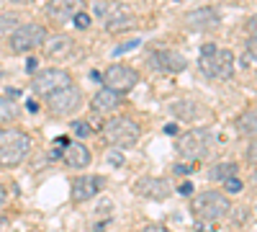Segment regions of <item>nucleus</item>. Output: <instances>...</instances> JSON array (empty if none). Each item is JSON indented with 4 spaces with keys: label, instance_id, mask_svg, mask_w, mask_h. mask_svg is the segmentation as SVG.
Instances as JSON below:
<instances>
[{
    "label": "nucleus",
    "instance_id": "obj_1",
    "mask_svg": "<svg viewBox=\"0 0 257 232\" xmlns=\"http://www.w3.org/2000/svg\"><path fill=\"white\" fill-rule=\"evenodd\" d=\"M100 137L105 144L118 147V150H128V147H134L139 142L142 126L132 116H113L100 126Z\"/></svg>",
    "mask_w": 257,
    "mask_h": 232
},
{
    "label": "nucleus",
    "instance_id": "obj_2",
    "mask_svg": "<svg viewBox=\"0 0 257 232\" xmlns=\"http://www.w3.org/2000/svg\"><path fill=\"white\" fill-rule=\"evenodd\" d=\"M198 67L206 78L229 80L234 75V54H231V49H221L216 44H203L201 57H198Z\"/></svg>",
    "mask_w": 257,
    "mask_h": 232
},
{
    "label": "nucleus",
    "instance_id": "obj_3",
    "mask_svg": "<svg viewBox=\"0 0 257 232\" xmlns=\"http://www.w3.org/2000/svg\"><path fill=\"white\" fill-rule=\"evenodd\" d=\"M31 152V137L21 129H3L0 126V165L16 168Z\"/></svg>",
    "mask_w": 257,
    "mask_h": 232
},
{
    "label": "nucleus",
    "instance_id": "obj_4",
    "mask_svg": "<svg viewBox=\"0 0 257 232\" xmlns=\"http://www.w3.org/2000/svg\"><path fill=\"white\" fill-rule=\"evenodd\" d=\"M190 209H193V214H196L198 222H213L216 224L219 219H224L231 212V204L221 191H203V194L193 196Z\"/></svg>",
    "mask_w": 257,
    "mask_h": 232
},
{
    "label": "nucleus",
    "instance_id": "obj_5",
    "mask_svg": "<svg viewBox=\"0 0 257 232\" xmlns=\"http://www.w3.org/2000/svg\"><path fill=\"white\" fill-rule=\"evenodd\" d=\"M211 147H213V134L208 129H190L175 139L178 155L185 158L188 163H198L206 155H211Z\"/></svg>",
    "mask_w": 257,
    "mask_h": 232
},
{
    "label": "nucleus",
    "instance_id": "obj_6",
    "mask_svg": "<svg viewBox=\"0 0 257 232\" xmlns=\"http://www.w3.org/2000/svg\"><path fill=\"white\" fill-rule=\"evenodd\" d=\"M11 49L16 54H24V52H31L36 47H41L47 41V31L44 26H39V24H21L13 34H11Z\"/></svg>",
    "mask_w": 257,
    "mask_h": 232
},
{
    "label": "nucleus",
    "instance_id": "obj_7",
    "mask_svg": "<svg viewBox=\"0 0 257 232\" xmlns=\"http://www.w3.org/2000/svg\"><path fill=\"white\" fill-rule=\"evenodd\" d=\"M80 101H82L80 88L75 86V83H70V86H64V88L47 96V106H49V111L54 116H70L80 109Z\"/></svg>",
    "mask_w": 257,
    "mask_h": 232
},
{
    "label": "nucleus",
    "instance_id": "obj_8",
    "mask_svg": "<svg viewBox=\"0 0 257 232\" xmlns=\"http://www.w3.org/2000/svg\"><path fill=\"white\" fill-rule=\"evenodd\" d=\"M72 83V75H70V70H62V67H49V70H41V72H36L34 75V80H31V91L36 93V96H49V93H54V91H59V88H64V86H70Z\"/></svg>",
    "mask_w": 257,
    "mask_h": 232
},
{
    "label": "nucleus",
    "instance_id": "obj_9",
    "mask_svg": "<svg viewBox=\"0 0 257 232\" xmlns=\"http://www.w3.org/2000/svg\"><path fill=\"white\" fill-rule=\"evenodd\" d=\"M137 83H139V72L134 67H128V65H111V67H105V72H103V86L121 93V96H126L128 91H134Z\"/></svg>",
    "mask_w": 257,
    "mask_h": 232
},
{
    "label": "nucleus",
    "instance_id": "obj_10",
    "mask_svg": "<svg viewBox=\"0 0 257 232\" xmlns=\"http://www.w3.org/2000/svg\"><path fill=\"white\" fill-rule=\"evenodd\" d=\"M134 191L137 196L142 199H152V201H165L167 196H173V186L165 178H155V176H147V178H139L134 183Z\"/></svg>",
    "mask_w": 257,
    "mask_h": 232
},
{
    "label": "nucleus",
    "instance_id": "obj_11",
    "mask_svg": "<svg viewBox=\"0 0 257 232\" xmlns=\"http://www.w3.org/2000/svg\"><path fill=\"white\" fill-rule=\"evenodd\" d=\"M103 188V178L100 176H77L72 178V186H70V199L75 204H85L100 194Z\"/></svg>",
    "mask_w": 257,
    "mask_h": 232
},
{
    "label": "nucleus",
    "instance_id": "obj_12",
    "mask_svg": "<svg viewBox=\"0 0 257 232\" xmlns=\"http://www.w3.org/2000/svg\"><path fill=\"white\" fill-rule=\"evenodd\" d=\"M219 24H221V18L213 8H196V11L185 13V26L190 31H213V29H219Z\"/></svg>",
    "mask_w": 257,
    "mask_h": 232
},
{
    "label": "nucleus",
    "instance_id": "obj_13",
    "mask_svg": "<svg viewBox=\"0 0 257 232\" xmlns=\"http://www.w3.org/2000/svg\"><path fill=\"white\" fill-rule=\"evenodd\" d=\"M149 62L155 65V70H160V72H173V75H175V72H183V70L188 67L185 57H183L180 52H175V49H157Z\"/></svg>",
    "mask_w": 257,
    "mask_h": 232
},
{
    "label": "nucleus",
    "instance_id": "obj_14",
    "mask_svg": "<svg viewBox=\"0 0 257 232\" xmlns=\"http://www.w3.org/2000/svg\"><path fill=\"white\" fill-rule=\"evenodd\" d=\"M80 11H85V0H49L47 3V16L52 21H72Z\"/></svg>",
    "mask_w": 257,
    "mask_h": 232
},
{
    "label": "nucleus",
    "instance_id": "obj_15",
    "mask_svg": "<svg viewBox=\"0 0 257 232\" xmlns=\"http://www.w3.org/2000/svg\"><path fill=\"white\" fill-rule=\"evenodd\" d=\"M62 160H64V165H67V168L82 171V168H88L93 163V152L82 142H70L67 147H64V152H62Z\"/></svg>",
    "mask_w": 257,
    "mask_h": 232
},
{
    "label": "nucleus",
    "instance_id": "obj_16",
    "mask_svg": "<svg viewBox=\"0 0 257 232\" xmlns=\"http://www.w3.org/2000/svg\"><path fill=\"white\" fill-rule=\"evenodd\" d=\"M121 93H116V91H111V88H100V91H95V96L90 98V109L95 111V114H108V111H116L118 106H121Z\"/></svg>",
    "mask_w": 257,
    "mask_h": 232
},
{
    "label": "nucleus",
    "instance_id": "obj_17",
    "mask_svg": "<svg viewBox=\"0 0 257 232\" xmlns=\"http://www.w3.org/2000/svg\"><path fill=\"white\" fill-rule=\"evenodd\" d=\"M44 49H47V57L52 59H64V57H70L72 49H75V41L70 36H64V34H57V36H47L44 41Z\"/></svg>",
    "mask_w": 257,
    "mask_h": 232
},
{
    "label": "nucleus",
    "instance_id": "obj_18",
    "mask_svg": "<svg viewBox=\"0 0 257 232\" xmlns=\"http://www.w3.org/2000/svg\"><path fill=\"white\" fill-rule=\"evenodd\" d=\"M201 106L198 103H193V101H175V103H170V114H173L175 119H185V121H193V119H198L201 116Z\"/></svg>",
    "mask_w": 257,
    "mask_h": 232
},
{
    "label": "nucleus",
    "instance_id": "obj_19",
    "mask_svg": "<svg viewBox=\"0 0 257 232\" xmlns=\"http://www.w3.org/2000/svg\"><path fill=\"white\" fill-rule=\"evenodd\" d=\"M237 132L242 137H257V109H249L237 116Z\"/></svg>",
    "mask_w": 257,
    "mask_h": 232
},
{
    "label": "nucleus",
    "instance_id": "obj_20",
    "mask_svg": "<svg viewBox=\"0 0 257 232\" xmlns=\"http://www.w3.org/2000/svg\"><path fill=\"white\" fill-rule=\"evenodd\" d=\"M134 24V16L128 13L126 8H121L118 13H113L108 21H105V26H108V34H118V31H126L128 26Z\"/></svg>",
    "mask_w": 257,
    "mask_h": 232
},
{
    "label": "nucleus",
    "instance_id": "obj_21",
    "mask_svg": "<svg viewBox=\"0 0 257 232\" xmlns=\"http://www.w3.org/2000/svg\"><path fill=\"white\" fill-rule=\"evenodd\" d=\"M18 114H21V106H18V103H16L11 96H0V126L16 121Z\"/></svg>",
    "mask_w": 257,
    "mask_h": 232
},
{
    "label": "nucleus",
    "instance_id": "obj_22",
    "mask_svg": "<svg viewBox=\"0 0 257 232\" xmlns=\"http://www.w3.org/2000/svg\"><path fill=\"white\" fill-rule=\"evenodd\" d=\"M237 171H239V165H237V163H219V165H213L211 171H208V178H211V181H216V183H224L226 178L237 176Z\"/></svg>",
    "mask_w": 257,
    "mask_h": 232
},
{
    "label": "nucleus",
    "instance_id": "obj_23",
    "mask_svg": "<svg viewBox=\"0 0 257 232\" xmlns=\"http://www.w3.org/2000/svg\"><path fill=\"white\" fill-rule=\"evenodd\" d=\"M21 26V21H18V16L16 13H3V16H0V34H6L8 29H18Z\"/></svg>",
    "mask_w": 257,
    "mask_h": 232
},
{
    "label": "nucleus",
    "instance_id": "obj_24",
    "mask_svg": "<svg viewBox=\"0 0 257 232\" xmlns=\"http://www.w3.org/2000/svg\"><path fill=\"white\" fill-rule=\"evenodd\" d=\"M242 186H244V183H242L237 176H231V178H226V181H224L226 194H239V191H242Z\"/></svg>",
    "mask_w": 257,
    "mask_h": 232
},
{
    "label": "nucleus",
    "instance_id": "obj_25",
    "mask_svg": "<svg viewBox=\"0 0 257 232\" xmlns=\"http://www.w3.org/2000/svg\"><path fill=\"white\" fill-rule=\"evenodd\" d=\"M72 129H75V134H77V137H82V139L93 134V129H90V124H88V121H75Z\"/></svg>",
    "mask_w": 257,
    "mask_h": 232
},
{
    "label": "nucleus",
    "instance_id": "obj_26",
    "mask_svg": "<svg viewBox=\"0 0 257 232\" xmlns=\"http://www.w3.org/2000/svg\"><path fill=\"white\" fill-rule=\"evenodd\" d=\"M72 21H75V26H77V29H82V31H85V29H90V21H93V18H90L88 13H85V11H80Z\"/></svg>",
    "mask_w": 257,
    "mask_h": 232
},
{
    "label": "nucleus",
    "instance_id": "obj_27",
    "mask_svg": "<svg viewBox=\"0 0 257 232\" xmlns=\"http://www.w3.org/2000/svg\"><path fill=\"white\" fill-rule=\"evenodd\" d=\"M139 47V39H132V41H126V44H118L116 49H113V54H123V52H132V49H137Z\"/></svg>",
    "mask_w": 257,
    "mask_h": 232
},
{
    "label": "nucleus",
    "instance_id": "obj_28",
    "mask_svg": "<svg viewBox=\"0 0 257 232\" xmlns=\"http://www.w3.org/2000/svg\"><path fill=\"white\" fill-rule=\"evenodd\" d=\"M247 160H249L252 165H257V139H252V142L247 144Z\"/></svg>",
    "mask_w": 257,
    "mask_h": 232
},
{
    "label": "nucleus",
    "instance_id": "obj_29",
    "mask_svg": "<svg viewBox=\"0 0 257 232\" xmlns=\"http://www.w3.org/2000/svg\"><path fill=\"white\" fill-rule=\"evenodd\" d=\"M193 165H196V163H188V160H185V163H178V165L173 168V171H175V173H183V176H188V173H193Z\"/></svg>",
    "mask_w": 257,
    "mask_h": 232
},
{
    "label": "nucleus",
    "instance_id": "obj_30",
    "mask_svg": "<svg viewBox=\"0 0 257 232\" xmlns=\"http://www.w3.org/2000/svg\"><path fill=\"white\" fill-rule=\"evenodd\" d=\"M247 54H249L252 59H257V36H249V39H247Z\"/></svg>",
    "mask_w": 257,
    "mask_h": 232
},
{
    "label": "nucleus",
    "instance_id": "obj_31",
    "mask_svg": "<svg viewBox=\"0 0 257 232\" xmlns=\"http://www.w3.org/2000/svg\"><path fill=\"white\" fill-rule=\"evenodd\" d=\"M247 31H249V36H257V13L247 21Z\"/></svg>",
    "mask_w": 257,
    "mask_h": 232
},
{
    "label": "nucleus",
    "instance_id": "obj_32",
    "mask_svg": "<svg viewBox=\"0 0 257 232\" xmlns=\"http://www.w3.org/2000/svg\"><path fill=\"white\" fill-rule=\"evenodd\" d=\"M142 232H173V229H167L165 224H149V227H144Z\"/></svg>",
    "mask_w": 257,
    "mask_h": 232
},
{
    "label": "nucleus",
    "instance_id": "obj_33",
    "mask_svg": "<svg viewBox=\"0 0 257 232\" xmlns=\"http://www.w3.org/2000/svg\"><path fill=\"white\" fill-rule=\"evenodd\" d=\"M178 191H180V196H190V194H193V183H190V181H185V183L178 188Z\"/></svg>",
    "mask_w": 257,
    "mask_h": 232
},
{
    "label": "nucleus",
    "instance_id": "obj_34",
    "mask_svg": "<svg viewBox=\"0 0 257 232\" xmlns=\"http://www.w3.org/2000/svg\"><path fill=\"white\" fill-rule=\"evenodd\" d=\"M167 137H178V124H165V129H162Z\"/></svg>",
    "mask_w": 257,
    "mask_h": 232
},
{
    "label": "nucleus",
    "instance_id": "obj_35",
    "mask_svg": "<svg viewBox=\"0 0 257 232\" xmlns=\"http://www.w3.org/2000/svg\"><path fill=\"white\" fill-rule=\"evenodd\" d=\"M26 67H29V72H34V70L39 67V62H36L34 57H29V62H26Z\"/></svg>",
    "mask_w": 257,
    "mask_h": 232
},
{
    "label": "nucleus",
    "instance_id": "obj_36",
    "mask_svg": "<svg viewBox=\"0 0 257 232\" xmlns=\"http://www.w3.org/2000/svg\"><path fill=\"white\" fill-rule=\"evenodd\" d=\"M6 199H8V194H6V186H3V183H0V206H3V204H6Z\"/></svg>",
    "mask_w": 257,
    "mask_h": 232
},
{
    "label": "nucleus",
    "instance_id": "obj_37",
    "mask_svg": "<svg viewBox=\"0 0 257 232\" xmlns=\"http://www.w3.org/2000/svg\"><path fill=\"white\" fill-rule=\"evenodd\" d=\"M26 109H29L31 114H36V111H39V103H36V101H29V103H26Z\"/></svg>",
    "mask_w": 257,
    "mask_h": 232
},
{
    "label": "nucleus",
    "instance_id": "obj_38",
    "mask_svg": "<svg viewBox=\"0 0 257 232\" xmlns=\"http://www.w3.org/2000/svg\"><path fill=\"white\" fill-rule=\"evenodd\" d=\"M11 3H16V6H26V3H31V0H11Z\"/></svg>",
    "mask_w": 257,
    "mask_h": 232
},
{
    "label": "nucleus",
    "instance_id": "obj_39",
    "mask_svg": "<svg viewBox=\"0 0 257 232\" xmlns=\"http://www.w3.org/2000/svg\"><path fill=\"white\" fill-rule=\"evenodd\" d=\"M93 232H100V227H95V229H93Z\"/></svg>",
    "mask_w": 257,
    "mask_h": 232
}]
</instances>
